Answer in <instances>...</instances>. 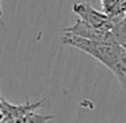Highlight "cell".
Wrapping results in <instances>:
<instances>
[{"mask_svg":"<svg viewBox=\"0 0 126 123\" xmlns=\"http://www.w3.org/2000/svg\"><path fill=\"white\" fill-rule=\"evenodd\" d=\"M73 12L77 15L79 20L84 22L85 25L92 26V27L98 28H107V30H112L114 26V18L104 14L103 11H98L95 10L90 3L87 1H80V3H75L72 7Z\"/></svg>","mask_w":126,"mask_h":123,"instance_id":"obj_2","label":"cell"},{"mask_svg":"<svg viewBox=\"0 0 126 123\" xmlns=\"http://www.w3.org/2000/svg\"><path fill=\"white\" fill-rule=\"evenodd\" d=\"M63 42L68 46L76 47V49L84 52L85 54L94 57L96 61L103 64L109 70L114 68L121 53V45L117 42H99L92 39L81 38V37L73 35L69 33H63Z\"/></svg>","mask_w":126,"mask_h":123,"instance_id":"obj_1","label":"cell"},{"mask_svg":"<svg viewBox=\"0 0 126 123\" xmlns=\"http://www.w3.org/2000/svg\"><path fill=\"white\" fill-rule=\"evenodd\" d=\"M111 72L118 79V81L121 82L122 88L126 92V46L121 47V53L118 55V60L115 62L114 68L111 69Z\"/></svg>","mask_w":126,"mask_h":123,"instance_id":"obj_4","label":"cell"},{"mask_svg":"<svg viewBox=\"0 0 126 123\" xmlns=\"http://www.w3.org/2000/svg\"><path fill=\"white\" fill-rule=\"evenodd\" d=\"M0 25L4 26V20H3V7H1V0H0Z\"/></svg>","mask_w":126,"mask_h":123,"instance_id":"obj_5","label":"cell"},{"mask_svg":"<svg viewBox=\"0 0 126 123\" xmlns=\"http://www.w3.org/2000/svg\"><path fill=\"white\" fill-rule=\"evenodd\" d=\"M64 33H69L73 35L81 37V38L92 39V41H99V42H115L112 30H107V28H98L92 27V26L85 25L84 22L77 19L76 23L71 27L64 28Z\"/></svg>","mask_w":126,"mask_h":123,"instance_id":"obj_3","label":"cell"}]
</instances>
